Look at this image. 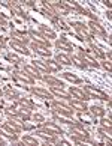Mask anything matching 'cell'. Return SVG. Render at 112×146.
<instances>
[{
	"instance_id": "e0dca14e",
	"label": "cell",
	"mask_w": 112,
	"mask_h": 146,
	"mask_svg": "<svg viewBox=\"0 0 112 146\" xmlns=\"http://www.w3.org/2000/svg\"><path fill=\"white\" fill-rule=\"evenodd\" d=\"M42 78H44V82H46L48 84H51L52 88H61L63 89V86H64V84H63V82H60V80L55 78V77H51L49 74H45Z\"/></svg>"
},
{
	"instance_id": "836d02e7",
	"label": "cell",
	"mask_w": 112,
	"mask_h": 146,
	"mask_svg": "<svg viewBox=\"0 0 112 146\" xmlns=\"http://www.w3.org/2000/svg\"><path fill=\"white\" fill-rule=\"evenodd\" d=\"M23 143L24 145H30V146H37V140L35 137L29 136V134H25V136H23Z\"/></svg>"
},
{
	"instance_id": "484cf974",
	"label": "cell",
	"mask_w": 112,
	"mask_h": 146,
	"mask_svg": "<svg viewBox=\"0 0 112 146\" xmlns=\"http://www.w3.org/2000/svg\"><path fill=\"white\" fill-rule=\"evenodd\" d=\"M88 110H90V113H91L94 117H103L105 111H106L103 107H100V106H93V107H90Z\"/></svg>"
},
{
	"instance_id": "4dcf8cb0",
	"label": "cell",
	"mask_w": 112,
	"mask_h": 146,
	"mask_svg": "<svg viewBox=\"0 0 112 146\" xmlns=\"http://www.w3.org/2000/svg\"><path fill=\"white\" fill-rule=\"evenodd\" d=\"M111 131H112V129L103 128V127H100V128H99V134H100V136H102L108 143H111Z\"/></svg>"
},
{
	"instance_id": "9a60e30c",
	"label": "cell",
	"mask_w": 112,
	"mask_h": 146,
	"mask_svg": "<svg viewBox=\"0 0 112 146\" xmlns=\"http://www.w3.org/2000/svg\"><path fill=\"white\" fill-rule=\"evenodd\" d=\"M36 134L39 137H42L44 140H46V142H49V143H55L57 142V139H55L54 134H51L49 131H46V129H37Z\"/></svg>"
},
{
	"instance_id": "5b68a950",
	"label": "cell",
	"mask_w": 112,
	"mask_h": 146,
	"mask_svg": "<svg viewBox=\"0 0 112 146\" xmlns=\"http://www.w3.org/2000/svg\"><path fill=\"white\" fill-rule=\"evenodd\" d=\"M70 95H72V98L75 100H78V101H88V100H91L90 98V95L85 92L84 89H79V88H75V86H70Z\"/></svg>"
},
{
	"instance_id": "ac0fdd59",
	"label": "cell",
	"mask_w": 112,
	"mask_h": 146,
	"mask_svg": "<svg viewBox=\"0 0 112 146\" xmlns=\"http://www.w3.org/2000/svg\"><path fill=\"white\" fill-rule=\"evenodd\" d=\"M31 94H35L36 96H40V98H48V100H54L52 98V94L51 92H48L45 89H42V88H31Z\"/></svg>"
},
{
	"instance_id": "52a82bcc",
	"label": "cell",
	"mask_w": 112,
	"mask_h": 146,
	"mask_svg": "<svg viewBox=\"0 0 112 146\" xmlns=\"http://www.w3.org/2000/svg\"><path fill=\"white\" fill-rule=\"evenodd\" d=\"M31 50H33L36 54H39V56H44V57H48L49 59L51 57V50L48 47H44V45H40V44H36V42H31Z\"/></svg>"
},
{
	"instance_id": "4316f807",
	"label": "cell",
	"mask_w": 112,
	"mask_h": 146,
	"mask_svg": "<svg viewBox=\"0 0 112 146\" xmlns=\"http://www.w3.org/2000/svg\"><path fill=\"white\" fill-rule=\"evenodd\" d=\"M78 119H79V121H81L82 123H88V125L94 122V116H93V115H88L87 111H79Z\"/></svg>"
},
{
	"instance_id": "ba28073f",
	"label": "cell",
	"mask_w": 112,
	"mask_h": 146,
	"mask_svg": "<svg viewBox=\"0 0 112 146\" xmlns=\"http://www.w3.org/2000/svg\"><path fill=\"white\" fill-rule=\"evenodd\" d=\"M78 50H79V57H81L82 60H84L85 63H87V66L90 65V66H93V68H96V69H97V68L100 66V63H99L97 60H96L94 57H91L90 54H87V53H84L82 48H78Z\"/></svg>"
},
{
	"instance_id": "5bb4252c",
	"label": "cell",
	"mask_w": 112,
	"mask_h": 146,
	"mask_svg": "<svg viewBox=\"0 0 112 146\" xmlns=\"http://www.w3.org/2000/svg\"><path fill=\"white\" fill-rule=\"evenodd\" d=\"M0 134H3L5 137H8L9 140H12V142H17L18 140V136H17V133L12 131V129H9L6 125H0Z\"/></svg>"
},
{
	"instance_id": "f6af8a7d",
	"label": "cell",
	"mask_w": 112,
	"mask_h": 146,
	"mask_svg": "<svg viewBox=\"0 0 112 146\" xmlns=\"http://www.w3.org/2000/svg\"><path fill=\"white\" fill-rule=\"evenodd\" d=\"M2 96H5V92H3L2 89H0V98H2Z\"/></svg>"
},
{
	"instance_id": "30bf717a",
	"label": "cell",
	"mask_w": 112,
	"mask_h": 146,
	"mask_svg": "<svg viewBox=\"0 0 112 146\" xmlns=\"http://www.w3.org/2000/svg\"><path fill=\"white\" fill-rule=\"evenodd\" d=\"M5 125H6L9 129L15 131V133H21V131H23V122H20L18 119H15V117H10L9 121L5 122Z\"/></svg>"
},
{
	"instance_id": "d4e9b609",
	"label": "cell",
	"mask_w": 112,
	"mask_h": 146,
	"mask_svg": "<svg viewBox=\"0 0 112 146\" xmlns=\"http://www.w3.org/2000/svg\"><path fill=\"white\" fill-rule=\"evenodd\" d=\"M31 65H33V66L37 69V71L42 72V74H49V72H51L49 69H48V66H46V63H45V62H40V60H33V63H31Z\"/></svg>"
},
{
	"instance_id": "f35d334b",
	"label": "cell",
	"mask_w": 112,
	"mask_h": 146,
	"mask_svg": "<svg viewBox=\"0 0 112 146\" xmlns=\"http://www.w3.org/2000/svg\"><path fill=\"white\" fill-rule=\"evenodd\" d=\"M103 68L108 71V74H111V71H112V68H111V60H106V62H103Z\"/></svg>"
},
{
	"instance_id": "d6a6232c",
	"label": "cell",
	"mask_w": 112,
	"mask_h": 146,
	"mask_svg": "<svg viewBox=\"0 0 112 146\" xmlns=\"http://www.w3.org/2000/svg\"><path fill=\"white\" fill-rule=\"evenodd\" d=\"M18 102H20V106H21V107H27V109H30V110L35 107V104H33V102H31L29 98H24L23 95H21V98L18 100Z\"/></svg>"
},
{
	"instance_id": "9c48e42d",
	"label": "cell",
	"mask_w": 112,
	"mask_h": 146,
	"mask_svg": "<svg viewBox=\"0 0 112 146\" xmlns=\"http://www.w3.org/2000/svg\"><path fill=\"white\" fill-rule=\"evenodd\" d=\"M42 125V128L44 129H46V131H49L51 134H54V136H57V134H63V131H61V128L57 125L55 122H42L40 123Z\"/></svg>"
},
{
	"instance_id": "8fae6325",
	"label": "cell",
	"mask_w": 112,
	"mask_h": 146,
	"mask_svg": "<svg viewBox=\"0 0 112 146\" xmlns=\"http://www.w3.org/2000/svg\"><path fill=\"white\" fill-rule=\"evenodd\" d=\"M10 48L15 50V51H18L20 54H24V56H30V53H31L24 44H20V42H17V41H10Z\"/></svg>"
},
{
	"instance_id": "8992f818",
	"label": "cell",
	"mask_w": 112,
	"mask_h": 146,
	"mask_svg": "<svg viewBox=\"0 0 112 146\" xmlns=\"http://www.w3.org/2000/svg\"><path fill=\"white\" fill-rule=\"evenodd\" d=\"M88 29L91 30L93 35H94V33H96V35H100L102 38H105V39L108 41V35H106L105 29L99 24V21H90V23H88Z\"/></svg>"
},
{
	"instance_id": "603a6c76",
	"label": "cell",
	"mask_w": 112,
	"mask_h": 146,
	"mask_svg": "<svg viewBox=\"0 0 112 146\" xmlns=\"http://www.w3.org/2000/svg\"><path fill=\"white\" fill-rule=\"evenodd\" d=\"M46 63V66H48V69H49V71H52V72H58L61 69V65L58 63L55 59H48V60L45 62Z\"/></svg>"
},
{
	"instance_id": "6da1fadb",
	"label": "cell",
	"mask_w": 112,
	"mask_h": 146,
	"mask_svg": "<svg viewBox=\"0 0 112 146\" xmlns=\"http://www.w3.org/2000/svg\"><path fill=\"white\" fill-rule=\"evenodd\" d=\"M52 109H54L55 113L64 115V116H72V113H73V109L70 106H66L64 102H60L57 100H52Z\"/></svg>"
},
{
	"instance_id": "d590c367",
	"label": "cell",
	"mask_w": 112,
	"mask_h": 146,
	"mask_svg": "<svg viewBox=\"0 0 112 146\" xmlns=\"http://www.w3.org/2000/svg\"><path fill=\"white\" fill-rule=\"evenodd\" d=\"M5 113H6L9 117H15V116L18 115V110H15V109H6V110H5Z\"/></svg>"
},
{
	"instance_id": "cb8c5ba5",
	"label": "cell",
	"mask_w": 112,
	"mask_h": 146,
	"mask_svg": "<svg viewBox=\"0 0 112 146\" xmlns=\"http://www.w3.org/2000/svg\"><path fill=\"white\" fill-rule=\"evenodd\" d=\"M55 60L60 65H64V66H70V65H72L70 57H69L67 54H63V53H58V54L55 56Z\"/></svg>"
},
{
	"instance_id": "e575fe53",
	"label": "cell",
	"mask_w": 112,
	"mask_h": 146,
	"mask_svg": "<svg viewBox=\"0 0 112 146\" xmlns=\"http://www.w3.org/2000/svg\"><path fill=\"white\" fill-rule=\"evenodd\" d=\"M100 125H102L103 128H108V129H111V128H112V123H111V116H109L108 119H102V121H100Z\"/></svg>"
},
{
	"instance_id": "7bdbcfd3",
	"label": "cell",
	"mask_w": 112,
	"mask_h": 146,
	"mask_svg": "<svg viewBox=\"0 0 112 146\" xmlns=\"http://www.w3.org/2000/svg\"><path fill=\"white\" fill-rule=\"evenodd\" d=\"M111 109H112V104H111V100H109V101H108V110L111 111Z\"/></svg>"
},
{
	"instance_id": "bcb514c9",
	"label": "cell",
	"mask_w": 112,
	"mask_h": 146,
	"mask_svg": "<svg viewBox=\"0 0 112 146\" xmlns=\"http://www.w3.org/2000/svg\"><path fill=\"white\" fill-rule=\"evenodd\" d=\"M3 145H5V142H3V139L0 137V146H3Z\"/></svg>"
},
{
	"instance_id": "ab89813d",
	"label": "cell",
	"mask_w": 112,
	"mask_h": 146,
	"mask_svg": "<svg viewBox=\"0 0 112 146\" xmlns=\"http://www.w3.org/2000/svg\"><path fill=\"white\" fill-rule=\"evenodd\" d=\"M0 48H2V50H5V48H6V44H5V38H2V36H0Z\"/></svg>"
},
{
	"instance_id": "ee69618b",
	"label": "cell",
	"mask_w": 112,
	"mask_h": 146,
	"mask_svg": "<svg viewBox=\"0 0 112 146\" xmlns=\"http://www.w3.org/2000/svg\"><path fill=\"white\" fill-rule=\"evenodd\" d=\"M106 17H108V20H111V17H112V15H111V11H108V12H106Z\"/></svg>"
},
{
	"instance_id": "2e32d148",
	"label": "cell",
	"mask_w": 112,
	"mask_h": 146,
	"mask_svg": "<svg viewBox=\"0 0 112 146\" xmlns=\"http://www.w3.org/2000/svg\"><path fill=\"white\" fill-rule=\"evenodd\" d=\"M55 47H57V48H60V50H64V51H67V53H70V51H72V45L69 44V41L66 39L64 36H61L60 39H57V41H55Z\"/></svg>"
},
{
	"instance_id": "ffe728a7",
	"label": "cell",
	"mask_w": 112,
	"mask_h": 146,
	"mask_svg": "<svg viewBox=\"0 0 112 146\" xmlns=\"http://www.w3.org/2000/svg\"><path fill=\"white\" fill-rule=\"evenodd\" d=\"M51 94L54 96H60V98H64V100H72V95L64 92L61 88H52L51 86Z\"/></svg>"
},
{
	"instance_id": "f546056e",
	"label": "cell",
	"mask_w": 112,
	"mask_h": 146,
	"mask_svg": "<svg viewBox=\"0 0 112 146\" xmlns=\"http://www.w3.org/2000/svg\"><path fill=\"white\" fill-rule=\"evenodd\" d=\"M63 78L69 80V82H70V83H76V84L82 83V80L79 78V77H76V75H75V74H72V72H64V74H63Z\"/></svg>"
},
{
	"instance_id": "74e56055",
	"label": "cell",
	"mask_w": 112,
	"mask_h": 146,
	"mask_svg": "<svg viewBox=\"0 0 112 146\" xmlns=\"http://www.w3.org/2000/svg\"><path fill=\"white\" fill-rule=\"evenodd\" d=\"M6 59H8V60H14L15 63H20L21 60H20V59L17 57V56H15V54H8L6 56Z\"/></svg>"
},
{
	"instance_id": "83f0119b",
	"label": "cell",
	"mask_w": 112,
	"mask_h": 146,
	"mask_svg": "<svg viewBox=\"0 0 112 146\" xmlns=\"http://www.w3.org/2000/svg\"><path fill=\"white\" fill-rule=\"evenodd\" d=\"M90 53H93V54H94L96 57H99V59H103V57H105V53L102 51V48L97 47V45H94V44L90 45V50L87 51V54H90Z\"/></svg>"
},
{
	"instance_id": "f1b7e54d",
	"label": "cell",
	"mask_w": 112,
	"mask_h": 146,
	"mask_svg": "<svg viewBox=\"0 0 112 146\" xmlns=\"http://www.w3.org/2000/svg\"><path fill=\"white\" fill-rule=\"evenodd\" d=\"M70 60H72V63L75 65V66H78L79 69H87V63H85L79 56H72Z\"/></svg>"
},
{
	"instance_id": "b9f144b4",
	"label": "cell",
	"mask_w": 112,
	"mask_h": 146,
	"mask_svg": "<svg viewBox=\"0 0 112 146\" xmlns=\"http://www.w3.org/2000/svg\"><path fill=\"white\" fill-rule=\"evenodd\" d=\"M60 145H63V146H69V142H66V140H61Z\"/></svg>"
},
{
	"instance_id": "7c38bea8",
	"label": "cell",
	"mask_w": 112,
	"mask_h": 146,
	"mask_svg": "<svg viewBox=\"0 0 112 146\" xmlns=\"http://www.w3.org/2000/svg\"><path fill=\"white\" fill-rule=\"evenodd\" d=\"M12 38L14 41L20 42V44H29V39L30 38H27V33L25 32H21V30H12Z\"/></svg>"
},
{
	"instance_id": "7a4b0ae2",
	"label": "cell",
	"mask_w": 112,
	"mask_h": 146,
	"mask_svg": "<svg viewBox=\"0 0 112 146\" xmlns=\"http://www.w3.org/2000/svg\"><path fill=\"white\" fill-rule=\"evenodd\" d=\"M84 90L90 95V98H99V100H103V101H109L111 100L108 94H105V92H102L97 88H94V86L88 84V86H85V88H84Z\"/></svg>"
},
{
	"instance_id": "8d00e7d4",
	"label": "cell",
	"mask_w": 112,
	"mask_h": 146,
	"mask_svg": "<svg viewBox=\"0 0 112 146\" xmlns=\"http://www.w3.org/2000/svg\"><path fill=\"white\" fill-rule=\"evenodd\" d=\"M31 117H33V121H35V122H37V123H42V122L45 121L44 116H42V115H37V113H36V115H33Z\"/></svg>"
},
{
	"instance_id": "3957f363",
	"label": "cell",
	"mask_w": 112,
	"mask_h": 146,
	"mask_svg": "<svg viewBox=\"0 0 112 146\" xmlns=\"http://www.w3.org/2000/svg\"><path fill=\"white\" fill-rule=\"evenodd\" d=\"M70 136L79 137V139H82V140H87V139H90V133L81 125V123H75V125H72Z\"/></svg>"
},
{
	"instance_id": "60d3db41",
	"label": "cell",
	"mask_w": 112,
	"mask_h": 146,
	"mask_svg": "<svg viewBox=\"0 0 112 146\" xmlns=\"http://www.w3.org/2000/svg\"><path fill=\"white\" fill-rule=\"evenodd\" d=\"M103 5L108 8V11H111V2H109V0H103Z\"/></svg>"
},
{
	"instance_id": "1f68e13d",
	"label": "cell",
	"mask_w": 112,
	"mask_h": 146,
	"mask_svg": "<svg viewBox=\"0 0 112 146\" xmlns=\"http://www.w3.org/2000/svg\"><path fill=\"white\" fill-rule=\"evenodd\" d=\"M51 20H52V23H55V24H57V27H60V29H63V30H69V27L66 26V23H64V21H63L60 17L54 15V17H52Z\"/></svg>"
},
{
	"instance_id": "d6986e66",
	"label": "cell",
	"mask_w": 112,
	"mask_h": 146,
	"mask_svg": "<svg viewBox=\"0 0 112 146\" xmlns=\"http://www.w3.org/2000/svg\"><path fill=\"white\" fill-rule=\"evenodd\" d=\"M24 71L27 72L30 77H33L35 80H39V78H42V74L37 71V69L33 66V65H24Z\"/></svg>"
},
{
	"instance_id": "4fadbf2b",
	"label": "cell",
	"mask_w": 112,
	"mask_h": 146,
	"mask_svg": "<svg viewBox=\"0 0 112 146\" xmlns=\"http://www.w3.org/2000/svg\"><path fill=\"white\" fill-rule=\"evenodd\" d=\"M14 75H15V77H17V78L23 80L24 83H29V84H35V78H33V77H30V75H29L27 72H25L24 69H23V71H18V69H15V71H14Z\"/></svg>"
},
{
	"instance_id": "277c9868",
	"label": "cell",
	"mask_w": 112,
	"mask_h": 146,
	"mask_svg": "<svg viewBox=\"0 0 112 146\" xmlns=\"http://www.w3.org/2000/svg\"><path fill=\"white\" fill-rule=\"evenodd\" d=\"M29 36L33 39V42H36V44H40V45H44V47H48L49 48V41L46 39V38H44V35L40 33V32H36L35 29H30L29 30Z\"/></svg>"
},
{
	"instance_id": "7402d4cb",
	"label": "cell",
	"mask_w": 112,
	"mask_h": 146,
	"mask_svg": "<svg viewBox=\"0 0 112 146\" xmlns=\"http://www.w3.org/2000/svg\"><path fill=\"white\" fill-rule=\"evenodd\" d=\"M70 107H72L73 110H78V111H87L88 110L87 104H85L84 101H78V100L70 101Z\"/></svg>"
},
{
	"instance_id": "44dd1931",
	"label": "cell",
	"mask_w": 112,
	"mask_h": 146,
	"mask_svg": "<svg viewBox=\"0 0 112 146\" xmlns=\"http://www.w3.org/2000/svg\"><path fill=\"white\" fill-rule=\"evenodd\" d=\"M39 30H40V33L42 35H44V38H46V39L48 41H49V39H54V38H55V32L54 30H51L49 27H46V26H39Z\"/></svg>"
}]
</instances>
